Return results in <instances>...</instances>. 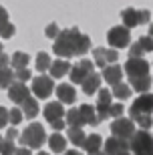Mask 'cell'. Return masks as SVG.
<instances>
[{
  "label": "cell",
  "instance_id": "1",
  "mask_svg": "<svg viewBox=\"0 0 153 155\" xmlns=\"http://www.w3.org/2000/svg\"><path fill=\"white\" fill-rule=\"evenodd\" d=\"M81 36H83V32H81L79 28L61 30V35L57 36L55 46H52L55 54H57L58 58H65V61H68L71 57H77V48H79Z\"/></svg>",
  "mask_w": 153,
  "mask_h": 155
},
{
  "label": "cell",
  "instance_id": "2",
  "mask_svg": "<svg viewBox=\"0 0 153 155\" xmlns=\"http://www.w3.org/2000/svg\"><path fill=\"white\" fill-rule=\"evenodd\" d=\"M45 141H46V131L40 123H30L20 133V143H22V147H28V149H38L45 145Z\"/></svg>",
  "mask_w": 153,
  "mask_h": 155
},
{
  "label": "cell",
  "instance_id": "3",
  "mask_svg": "<svg viewBox=\"0 0 153 155\" xmlns=\"http://www.w3.org/2000/svg\"><path fill=\"white\" fill-rule=\"evenodd\" d=\"M133 155H153V135L145 129H137L129 141Z\"/></svg>",
  "mask_w": 153,
  "mask_h": 155
},
{
  "label": "cell",
  "instance_id": "4",
  "mask_svg": "<svg viewBox=\"0 0 153 155\" xmlns=\"http://www.w3.org/2000/svg\"><path fill=\"white\" fill-rule=\"evenodd\" d=\"M135 123L133 119H127V117H121V119H115L111 123V137L123 139V141H131V137L135 135Z\"/></svg>",
  "mask_w": 153,
  "mask_h": 155
},
{
  "label": "cell",
  "instance_id": "5",
  "mask_svg": "<svg viewBox=\"0 0 153 155\" xmlns=\"http://www.w3.org/2000/svg\"><path fill=\"white\" fill-rule=\"evenodd\" d=\"M121 18H123V26L135 28L139 24H147L151 20V12L149 10H135V8H125L121 12Z\"/></svg>",
  "mask_w": 153,
  "mask_h": 155
},
{
  "label": "cell",
  "instance_id": "6",
  "mask_svg": "<svg viewBox=\"0 0 153 155\" xmlns=\"http://www.w3.org/2000/svg\"><path fill=\"white\" fill-rule=\"evenodd\" d=\"M95 73V63H91V61H87V58H83L79 64H73V69H71V81H73L75 85H83L87 81V77L93 75Z\"/></svg>",
  "mask_w": 153,
  "mask_h": 155
},
{
  "label": "cell",
  "instance_id": "7",
  "mask_svg": "<svg viewBox=\"0 0 153 155\" xmlns=\"http://www.w3.org/2000/svg\"><path fill=\"white\" fill-rule=\"evenodd\" d=\"M107 40L113 48H125L131 42V32L127 26H113L107 32Z\"/></svg>",
  "mask_w": 153,
  "mask_h": 155
},
{
  "label": "cell",
  "instance_id": "8",
  "mask_svg": "<svg viewBox=\"0 0 153 155\" xmlns=\"http://www.w3.org/2000/svg\"><path fill=\"white\" fill-rule=\"evenodd\" d=\"M52 91H57V89H55V81H52V77L40 75V77H34L32 79V93L36 95V97L46 99V97L52 95Z\"/></svg>",
  "mask_w": 153,
  "mask_h": 155
},
{
  "label": "cell",
  "instance_id": "9",
  "mask_svg": "<svg viewBox=\"0 0 153 155\" xmlns=\"http://www.w3.org/2000/svg\"><path fill=\"white\" fill-rule=\"evenodd\" d=\"M125 73L129 79H139V77L149 75V63L145 58H127Z\"/></svg>",
  "mask_w": 153,
  "mask_h": 155
},
{
  "label": "cell",
  "instance_id": "10",
  "mask_svg": "<svg viewBox=\"0 0 153 155\" xmlns=\"http://www.w3.org/2000/svg\"><path fill=\"white\" fill-rule=\"evenodd\" d=\"M137 113H143V115H151L153 113V95L151 93H145L141 97H137L129 107V115H137Z\"/></svg>",
  "mask_w": 153,
  "mask_h": 155
},
{
  "label": "cell",
  "instance_id": "11",
  "mask_svg": "<svg viewBox=\"0 0 153 155\" xmlns=\"http://www.w3.org/2000/svg\"><path fill=\"white\" fill-rule=\"evenodd\" d=\"M93 52H95V64L101 67V69H107L111 63H115V61L119 58V52L115 51V48H103V46H97V48H93Z\"/></svg>",
  "mask_w": 153,
  "mask_h": 155
},
{
  "label": "cell",
  "instance_id": "12",
  "mask_svg": "<svg viewBox=\"0 0 153 155\" xmlns=\"http://www.w3.org/2000/svg\"><path fill=\"white\" fill-rule=\"evenodd\" d=\"M129 151H131L129 141H123V139H117V137H109L103 145L105 155H127Z\"/></svg>",
  "mask_w": 153,
  "mask_h": 155
},
{
  "label": "cell",
  "instance_id": "13",
  "mask_svg": "<svg viewBox=\"0 0 153 155\" xmlns=\"http://www.w3.org/2000/svg\"><path fill=\"white\" fill-rule=\"evenodd\" d=\"M111 95L113 93L109 91V89H101L99 91V95H97V105H95V109H97V113H99V119L101 121H105V119H109V111H111Z\"/></svg>",
  "mask_w": 153,
  "mask_h": 155
},
{
  "label": "cell",
  "instance_id": "14",
  "mask_svg": "<svg viewBox=\"0 0 153 155\" xmlns=\"http://www.w3.org/2000/svg\"><path fill=\"white\" fill-rule=\"evenodd\" d=\"M8 99H10L14 105H20V107H22V105L30 99V89L24 85V83H18L16 81V83L8 89Z\"/></svg>",
  "mask_w": 153,
  "mask_h": 155
},
{
  "label": "cell",
  "instance_id": "15",
  "mask_svg": "<svg viewBox=\"0 0 153 155\" xmlns=\"http://www.w3.org/2000/svg\"><path fill=\"white\" fill-rule=\"evenodd\" d=\"M57 97L62 105H73L75 99H77V91H75L73 85H68V83H62V85L57 87Z\"/></svg>",
  "mask_w": 153,
  "mask_h": 155
},
{
  "label": "cell",
  "instance_id": "16",
  "mask_svg": "<svg viewBox=\"0 0 153 155\" xmlns=\"http://www.w3.org/2000/svg\"><path fill=\"white\" fill-rule=\"evenodd\" d=\"M62 103L61 101H52V103H46L45 111H42V115H45V119L48 121V123H55V121L62 119Z\"/></svg>",
  "mask_w": 153,
  "mask_h": 155
},
{
  "label": "cell",
  "instance_id": "17",
  "mask_svg": "<svg viewBox=\"0 0 153 155\" xmlns=\"http://www.w3.org/2000/svg\"><path fill=\"white\" fill-rule=\"evenodd\" d=\"M101 77L107 81L111 87H115V85H119V83H121V77H123V69H121V67H117V64H109L107 69H103Z\"/></svg>",
  "mask_w": 153,
  "mask_h": 155
},
{
  "label": "cell",
  "instance_id": "18",
  "mask_svg": "<svg viewBox=\"0 0 153 155\" xmlns=\"http://www.w3.org/2000/svg\"><path fill=\"white\" fill-rule=\"evenodd\" d=\"M71 69H73V67H71V63H68V61H65V58H58V61H55V63L51 64V77L52 79H62V77L65 75H68V73H71Z\"/></svg>",
  "mask_w": 153,
  "mask_h": 155
},
{
  "label": "cell",
  "instance_id": "19",
  "mask_svg": "<svg viewBox=\"0 0 153 155\" xmlns=\"http://www.w3.org/2000/svg\"><path fill=\"white\" fill-rule=\"evenodd\" d=\"M101 83H103V77L99 75V73H93V75L87 77V81L81 85V89H83L85 95H95V91H101V89H99Z\"/></svg>",
  "mask_w": 153,
  "mask_h": 155
},
{
  "label": "cell",
  "instance_id": "20",
  "mask_svg": "<svg viewBox=\"0 0 153 155\" xmlns=\"http://www.w3.org/2000/svg\"><path fill=\"white\" fill-rule=\"evenodd\" d=\"M67 141L68 139L61 133H52L48 137V147H51L52 153H67Z\"/></svg>",
  "mask_w": 153,
  "mask_h": 155
},
{
  "label": "cell",
  "instance_id": "21",
  "mask_svg": "<svg viewBox=\"0 0 153 155\" xmlns=\"http://www.w3.org/2000/svg\"><path fill=\"white\" fill-rule=\"evenodd\" d=\"M103 145H105L103 143V137L99 133H93V135H87V141H85V145H83V149L91 155V153H99Z\"/></svg>",
  "mask_w": 153,
  "mask_h": 155
},
{
  "label": "cell",
  "instance_id": "22",
  "mask_svg": "<svg viewBox=\"0 0 153 155\" xmlns=\"http://www.w3.org/2000/svg\"><path fill=\"white\" fill-rule=\"evenodd\" d=\"M79 109H81V113H83V119H85L87 125L97 127L99 123H101V119H99V113H97V109L93 107V105H81Z\"/></svg>",
  "mask_w": 153,
  "mask_h": 155
},
{
  "label": "cell",
  "instance_id": "23",
  "mask_svg": "<svg viewBox=\"0 0 153 155\" xmlns=\"http://www.w3.org/2000/svg\"><path fill=\"white\" fill-rule=\"evenodd\" d=\"M129 81H131V89L137 91L139 95H145V93H149V89H151V77L149 75L139 77V79H129Z\"/></svg>",
  "mask_w": 153,
  "mask_h": 155
},
{
  "label": "cell",
  "instance_id": "24",
  "mask_svg": "<svg viewBox=\"0 0 153 155\" xmlns=\"http://www.w3.org/2000/svg\"><path fill=\"white\" fill-rule=\"evenodd\" d=\"M67 125L68 127H77V129H83V125H87L85 119H83V113H81V109H71L67 111Z\"/></svg>",
  "mask_w": 153,
  "mask_h": 155
},
{
  "label": "cell",
  "instance_id": "25",
  "mask_svg": "<svg viewBox=\"0 0 153 155\" xmlns=\"http://www.w3.org/2000/svg\"><path fill=\"white\" fill-rule=\"evenodd\" d=\"M67 139L71 141L73 145H79V147H83L87 141V135L83 129H77V127H68L67 129Z\"/></svg>",
  "mask_w": 153,
  "mask_h": 155
},
{
  "label": "cell",
  "instance_id": "26",
  "mask_svg": "<svg viewBox=\"0 0 153 155\" xmlns=\"http://www.w3.org/2000/svg\"><path fill=\"white\" fill-rule=\"evenodd\" d=\"M14 81H16V75H14V71L10 67L0 69V89H10L14 85Z\"/></svg>",
  "mask_w": 153,
  "mask_h": 155
},
{
  "label": "cell",
  "instance_id": "27",
  "mask_svg": "<svg viewBox=\"0 0 153 155\" xmlns=\"http://www.w3.org/2000/svg\"><path fill=\"white\" fill-rule=\"evenodd\" d=\"M10 63H12V67H14V71H20V69H26V64L30 63V57L26 54V52H22V51H18V52H14L10 57Z\"/></svg>",
  "mask_w": 153,
  "mask_h": 155
},
{
  "label": "cell",
  "instance_id": "28",
  "mask_svg": "<svg viewBox=\"0 0 153 155\" xmlns=\"http://www.w3.org/2000/svg\"><path fill=\"white\" fill-rule=\"evenodd\" d=\"M111 93H113V97H117L119 101H125V99H129L131 95H133V89H131V85H127V83H119V85H115L113 89H111Z\"/></svg>",
  "mask_w": 153,
  "mask_h": 155
},
{
  "label": "cell",
  "instance_id": "29",
  "mask_svg": "<svg viewBox=\"0 0 153 155\" xmlns=\"http://www.w3.org/2000/svg\"><path fill=\"white\" fill-rule=\"evenodd\" d=\"M129 119H133V123L135 125H139L141 129H145V131H149L153 125V117L151 115H143V113H137V115H129Z\"/></svg>",
  "mask_w": 153,
  "mask_h": 155
},
{
  "label": "cell",
  "instance_id": "30",
  "mask_svg": "<svg viewBox=\"0 0 153 155\" xmlns=\"http://www.w3.org/2000/svg\"><path fill=\"white\" fill-rule=\"evenodd\" d=\"M20 109H22V113H24V117H26V119H34V117L38 115V111H40L38 109V103H36V99H28V101H26Z\"/></svg>",
  "mask_w": 153,
  "mask_h": 155
},
{
  "label": "cell",
  "instance_id": "31",
  "mask_svg": "<svg viewBox=\"0 0 153 155\" xmlns=\"http://www.w3.org/2000/svg\"><path fill=\"white\" fill-rule=\"evenodd\" d=\"M51 64H52V61L46 52H38V54H36V71L45 73L46 69H51Z\"/></svg>",
  "mask_w": 153,
  "mask_h": 155
},
{
  "label": "cell",
  "instance_id": "32",
  "mask_svg": "<svg viewBox=\"0 0 153 155\" xmlns=\"http://www.w3.org/2000/svg\"><path fill=\"white\" fill-rule=\"evenodd\" d=\"M14 153H16L14 141H8L6 137H0V155H14Z\"/></svg>",
  "mask_w": 153,
  "mask_h": 155
},
{
  "label": "cell",
  "instance_id": "33",
  "mask_svg": "<svg viewBox=\"0 0 153 155\" xmlns=\"http://www.w3.org/2000/svg\"><path fill=\"white\" fill-rule=\"evenodd\" d=\"M91 48H93L91 38H89L87 35H83V36H81V42H79V48H77V57H85Z\"/></svg>",
  "mask_w": 153,
  "mask_h": 155
},
{
  "label": "cell",
  "instance_id": "34",
  "mask_svg": "<svg viewBox=\"0 0 153 155\" xmlns=\"http://www.w3.org/2000/svg\"><path fill=\"white\" fill-rule=\"evenodd\" d=\"M22 119H24L22 109H20V107H12V109H10V123H12V127L18 125V123H20Z\"/></svg>",
  "mask_w": 153,
  "mask_h": 155
},
{
  "label": "cell",
  "instance_id": "35",
  "mask_svg": "<svg viewBox=\"0 0 153 155\" xmlns=\"http://www.w3.org/2000/svg\"><path fill=\"white\" fill-rule=\"evenodd\" d=\"M45 35H46V38H55L57 40V36L61 35V28H58V24L57 22H51L48 26L45 28Z\"/></svg>",
  "mask_w": 153,
  "mask_h": 155
},
{
  "label": "cell",
  "instance_id": "36",
  "mask_svg": "<svg viewBox=\"0 0 153 155\" xmlns=\"http://www.w3.org/2000/svg\"><path fill=\"white\" fill-rule=\"evenodd\" d=\"M123 113H125L123 103H113V105H111V111H109V115L113 117V119H121V117H123Z\"/></svg>",
  "mask_w": 153,
  "mask_h": 155
},
{
  "label": "cell",
  "instance_id": "37",
  "mask_svg": "<svg viewBox=\"0 0 153 155\" xmlns=\"http://www.w3.org/2000/svg\"><path fill=\"white\" fill-rule=\"evenodd\" d=\"M137 42H139V45H141V48L145 52H153V36H141V38L137 40Z\"/></svg>",
  "mask_w": 153,
  "mask_h": 155
},
{
  "label": "cell",
  "instance_id": "38",
  "mask_svg": "<svg viewBox=\"0 0 153 155\" xmlns=\"http://www.w3.org/2000/svg\"><path fill=\"white\" fill-rule=\"evenodd\" d=\"M14 32H16V28H14L12 22H6L4 26H0V36H2V38H10Z\"/></svg>",
  "mask_w": 153,
  "mask_h": 155
},
{
  "label": "cell",
  "instance_id": "39",
  "mask_svg": "<svg viewBox=\"0 0 153 155\" xmlns=\"http://www.w3.org/2000/svg\"><path fill=\"white\" fill-rule=\"evenodd\" d=\"M143 48H141V45L139 42H135V45H131L129 46V58H143Z\"/></svg>",
  "mask_w": 153,
  "mask_h": 155
},
{
  "label": "cell",
  "instance_id": "40",
  "mask_svg": "<svg viewBox=\"0 0 153 155\" xmlns=\"http://www.w3.org/2000/svg\"><path fill=\"white\" fill-rule=\"evenodd\" d=\"M8 121H10V111L0 105V129H4L8 125Z\"/></svg>",
  "mask_w": 153,
  "mask_h": 155
},
{
  "label": "cell",
  "instance_id": "41",
  "mask_svg": "<svg viewBox=\"0 0 153 155\" xmlns=\"http://www.w3.org/2000/svg\"><path fill=\"white\" fill-rule=\"evenodd\" d=\"M14 75H16V81H18V83H24V81L30 79V71L28 69H20V71H14Z\"/></svg>",
  "mask_w": 153,
  "mask_h": 155
},
{
  "label": "cell",
  "instance_id": "42",
  "mask_svg": "<svg viewBox=\"0 0 153 155\" xmlns=\"http://www.w3.org/2000/svg\"><path fill=\"white\" fill-rule=\"evenodd\" d=\"M6 139L8 141H14V139H20V133L12 127V129H6Z\"/></svg>",
  "mask_w": 153,
  "mask_h": 155
},
{
  "label": "cell",
  "instance_id": "43",
  "mask_svg": "<svg viewBox=\"0 0 153 155\" xmlns=\"http://www.w3.org/2000/svg\"><path fill=\"white\" fill-rule=\"evenodd\" d=\"M65 125H67V121H62V119H58V121H55V123H51V127L55 129V133H58L61 129H65Z\"/></svg>",
  "mask_w": 153,
  "mask_h": 155
},
{
  "label": "cell",
  "instance_id": "44",
  "mask_svg": "<svg viewBox=\"0 0 153 155\" xmlns=\"http://www.w3.org/2000/svg\"><path fill=\"white\" fill-rule=\"evenodd\" d=\"M6 22H10V20H8V12H6V8L0 6V26H4Z\"/></svg>",
  "mask_w": 153,
  "mask_h": 155
},
{
  "label": "cell",
  "instance_id": "45",
  "mask_svg": "<svg viewBox=\"0 0 153 155\" xmlns=\"http://www.w3.org/2000/svg\"><path fill=\"white\" fill-rule=\"evenodd\" d=\"M8 63H10V57H8V54H2V57H0V69H6Z\"/></svg>",
  "mask_w": 153,
  "mask_h": 155
},
{
  "label": "cell",
  "instance_id": "46",
  "mask_svg": "<svg viewBox=\"0 0 153 155\" xmlns=\"http://www.w3.org/2000/svg\"><path fill=\"white\" fill-rule=\"evenodd\" d=\"M14 155H30V149H28V147H18Z\"/></svg>",
  "mask_w": 153,
  "mask_h": 155
},
{
  "label": "cell",
  "instance_id": "47",
  "mask_svg": "<svg viewBox=\"0 0 153 155\" xmlns=\"http://www.w3.org/2000/svg\"><path fill=\"white\" fill-rule=\"evenodd\" d=\"M62 155H81V151L79 149H68L67 153H62Z\"/></svg>",
  "mask_w": 153,
  "mask_h": 155
},
{
  "label": "cell",
  "instance_id": "48",
  "mask_svg": "<svg viewBox=\"0 0 153 155\" xmlns=\"http://www.w3.org/2000/svg\"><path fill=\"white\" fill-rule=\"evenodd\" d=\"M149 36H153V24L149 26Z\"/></svg>",
  "mask_w": 153,
  "mask_h": 155
},
{
  "label": "cell",
  "instance_id": "49",
  "mask_svg": "<svg viewBox=\"0 0 153 155\" xmlns=\"http://www.w3.org/2000/svg\"><path fill=\"white\" fill-rule=\"evenodd\" d=\"M91 155H105V153H103V151H99V153H91Z\"/></svg>",
  "mask_w": 153,
  "mask_h": 155
},
{
  "label": "cell",
  "instance_id": "50",
  "mask_svg": "<svg viewBox=\"0 0 153 155\" xmlns=\"http://www.w3.org/2000/svg\"><path fill=\"white\" fill-rule=\"evenodd\" d=\"M36 155H48V153H45V151H40V153H36Z\"/></svg>",
  "mask_w": 153,
  "mask_h": 155
},
{
  "label": "cell",
  "instance_id": "51",
  "mask_svg": "<svg viewBox=\"0 0 153 155\" xmlns=\"http://www.w3.org/2000/svg\"><path fill=\"white\" fill-rule=\"evenodd\" d=\"M2 54H4V52H2V45H0V57H2Z\"/></svg>",
  "mask_w": 153,
  "mask_h": 155
},
{
  "label": "cell",
  "instance_id": "52",
  "mask_svg": "<svg viewBox=\"0 0 153 155\" xmlns=\"http://www.w3.org/2000/svg\"><path fill=\"white\" fill-rule=\"evenodd\" d=\"M127 155H133V153H131V151H129V153H127Z\"/></svg>",
  "mask_w": 153,
  "mask_h": 155
}]
</instances>
